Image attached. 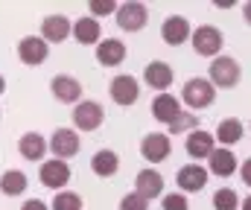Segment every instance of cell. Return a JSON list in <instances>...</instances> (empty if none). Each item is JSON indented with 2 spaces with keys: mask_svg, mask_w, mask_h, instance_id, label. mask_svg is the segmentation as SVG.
<instances>
[{
  "mask_svg": "<svg viewBox=\"0 0 251 210\" xmlns=\"http://www.w3.org/2000/svg\"><path fill=\"white\" fill-rule=\"evenodd\" d=\"M240 73H243V70H240V62H237L234 56H219V59L210 62V68H207V79H210L213 88H219V91H231V88H237Z\"/></svg>",
  "mask_w": 251,
  "mask_h": 210,
  "instance_id": "cell-1",
  "label": "cell"
},
{
  "mask_svg": "<svg viewBox=\"0 0 251 210\" xmlns=\"http://www.w3.org/2000/svg\"><path fill=\"white\" fill-rule=\"evenodd\" d=\"M120 210H149V202L140 199L137 193H126L120 199Z\"/></svg>",
  "mask_w": 251,
  "mask_h": 210,
  "instance_id": "cell-31",
  "label": "cell"
},
{
  "mask_svg": "<svg viewBox=\"0 0 251 210\" xmlns=\"http://www.w3.org/2000/svg\"><path fill=\"white\" fill-rule=\"evenodd\" d=\"M190 35H193V26H190L187 18H181V15H170L161 23V38L170 47H181L184 41H190Z\"/></svg>",
  "mask_w": 251,
  "mask_h": 210,
  "instance_id": "cell-10",
  "label": "cell"
},
{
  "mask_svg": "<svg viewBox=\"0 0 251 210\" xmlns=\"http://www.w3.org/2000/svg\"><path fill=\"white\" fill-rule=\"evenodd\" d=\"M170 152H173L170 135H158V132H152V135H146V138L140 140V155H143L149 163H161V161H167Z\"/></svg>",
  "mask_w": 251,
  "mask_h": 210,
  "instance_id": "cell-13",
  "label": "cell"
},
{
  "mask_svg": "<svg viewBox=\"0 0 251 210\" xmlns=\"http://www.w3.org/2000/svg\"><path fill=\"white\" fill-rule=\"evenodd\" d=\"M181 111H184V108H181V99L173 96V93H158V96L152 99V117H155L158 123H164V126H170Z\"/></svg>",
  "mask_w": 251,
  "mask_h": 210,
  "instance_id": "cell-16",
  "label": "cell"
},
{
  "mask_svg": "<svg viewBox=\"0 0 251 210\" xmlns=\"http://www.w3.org/2000/svg\"><path fill=\"white\" fill-rule=\"evenodd\" d=\"M184 149H187V155L193 158V163H196V161H201V158H210V155H213V149H216V138H213L210 132L196 129V132H190V135H187Z\"/></svg>",
  "mask_w": 251,
  "mask_h": 210,
  "instance_id": "cell-17",
  "label": "cell"
},
{
  "mask_svg": "<svg viewBox=\"0 0 251 210\" xmlns=\"http://www.w3.org/2000/svg\"><path fill=\"white\" fill-rule=\"evenodd\" d=\"M207 178H210V172H207L201 163H187V166L178 169L176 184H178L181 193H199V190L207 187Z\"/></svg>",
  "mask_w": 251,
  "mask_h": 210,
  "instance_id": "cell-11",
  "label": "cell"
},
{
  "mask_svg": "<svg viewBox=\"0 0 251 210\" xmlns=\"http://www.w3.org/2000/svg\"><path fill=\"white\" fill-rule=\"evenodd\" d=\"M21 210H50L44 202H38V199H26L24 205H21Z\"/></svg>",
  "mask_w": 251,
  "mask_h": 210,
  "instance_id": "cell-32",
  "label": "cell"
},
{
  "mask_svg": "<svg viewBox=\"0 0 251 210\" xmlns=\"http://www.w3.org/2000/svg\"><path fill=\"white\" fill-rule=\"evenodd\" d=\"M47 53H50V44H47L41 35H26V38H21V44H18V59H21L24 65H29V68L44 65V62H47Z\"/></svg>",
  "mask_w": 251,
  "mask_h": 210,
  "instance_id": "cell-9",
  "label": "cell"
},
{
  "mask_svg": "<svg viewBox=\"0 0 251 210\" xmlns=\"http://www.w3.org/2000/svg\"><path fill=\"white\" fill-rule=\"evenodd\" d=\"M88 9H91V18H105V15L117 12V3L114 0H91Z\"/></svg>",
  "mask_w": 251,
  "mask_h": 210,
  "instance_id": "cell-30",
  "label": "cell"
},
{
  "mask_svg": "<svg viewBox=\"0 0 251 210\" xmlns=\"http://www.w3.org/2000/svg\"><path fill=\"white\" fill-rule=\"evenodd\" d=\"M134 193L140 199H146V202L149 199H158L164 193V175L158 169H140L137 178H134Z\"/></svg>",
  "mask_w": 251,
  "mask_h": 210,
  "instance_id": "cell-15",
  "label": "cell"
},
{
  "mask_svg": "<svg viewBox=\"0 0 251 210\" xmlns=\"http://www.w3.org/2000/svg\"><path fill=\"white\" fill-rule=\"evenodd\" d=\"M243 15H246V21L251 23V0L249 3H243Z\"/></svg>",
  "mask_w": 251,
  "mask_h": 210,
  "instance_id": "cell-34",
  "label": "cell"
},
{
  "mask_svg": "<svg viewBox=\"0 0 251 210\" xmlns=\"http://www.w3.org/2000/svg\"><path fill=\"white\" fill-rule=\"evenodd\" d=\"M114 18H117V26H120L123 32H140V29L146 26V21H149V9H146L143 3L131 0V3H120V6H117Z\"/></svg>",
  "mask_w": 251,
  "mask_h": 210,
  "instance_id": "cell-5",
  "label": "cell"
},
{
  "mask_svg": "<svg viewBox=\"0 0 251 210\" xmlns=\"http://www.w3.org/2000/svg\"><path fill=\"white\" fill-rule=\"evenodd\" d=\"M240 178H243V184H246V187H251V158L243 163V169H240Z\"/></svg>",
  "mask_w": 251,
  "mask_h": 210,
  "instance_id": "cell-33",
  "label": "cell"
},
{
  "mask_svg": "<svg viewBox=\"0 0 251 210\" xmlns=\"http://www.w3.org/2000/svg\"><path fill=\"white\" fill-rule=\"evenodd\" d=\"M73 38L85 47H97L102 41V26L97 18H79L73 21Z\"/></svg>",
  "mask_w": 251,
  "mask_h": 210,
  "instance_id": "cell-22",
  "label": "cell"
},
{
  "mask_svg": "<svg viewBox=\"0 0 251 210\" xmlns=\"http://www.w3.org/2000/svg\"><path fill=\"white\" fill-rule=\"evenodd\" d=\"M50 93L64 105H76V102H82V82L70 73H59L50 79Z\"/></svg>",
  "mask_w": 251,
  "mask_h": 210,
  "instance_id": "cell-7",
  "label": "cell"
},
{
  "mask_svg": "<svg viewBox=\"0 0 251 210\" xmlns=\"http://www.w3.org/2000/svg\"><path fill=\"white\" fill-rule=\"evenodd\" d=\"M207 172L210 175H219V178H231L237 172V155L225 146L213 149V155L207 158Z\"/></svg>",
  "mask_w": 251,
  "mask_h": 210,
  "instance_id": "cell-18",
  "label": "cell"
},
{
  "mask_svg": "<svg viewBox=\"0 0 251 210\" xmlns=\"http://www.w3.org/2000/svg\"><path fill=\"white\" fill-rule=\"evenodd\" d=\"M213 138L219 140V146H234V143H240L243 140V123L237 120V117H225L222 123H219V129H216V135Z\"/></svg>",
  "mask_w": 251,
  "mask_h": 210,
  "instance_id": "cell-25",
  "label": "cell"
},
{
  "mask_svg": "<svg viewBox=\"0 0 251 210\" xmlns=\"http://www.w3.org/2000/svg\"><path fill=\"white\" fill-rule=\"evenodd\" d=\"M199 129V117L193 114V111H181L173 123H170V135H184V132H196Z\"/></svg>",
  "mask_w": 251,
  "mask_h": 210,
  "instance_id": "cell-27",
  "label": "cell"
},
{
  "mask_svg": "<svg viewBox=\"0 0 251 210\" xmlns=\"http://www.w3.org/2000/svg\"><path fill=\"white\" fill-rule=\"evenodd\" d=\"M143 82L149 88H155L158 93H167V88L173 85V68L167 62H149L143 68Z\"/></svg>",
  "mask_w": 251,
  "mask_h": 210,
  "instance_id": "cell-20",
  "label": "cell"
},
{
  "mask_svg": "<svg viewBox=\"0 0 251 210\" xmlns=\"http://www.w3.org/2000/svg\"><path fill=\"white\" fill-rule=\"evenodd\" d=\"M47 143H50L53 158H59V161H70L73 155H79V135L73 129H56Z\"/></svg>",
  "mask_w": 251,
  "mask_h": 210,
  "instance_id": "cell-12",
  "label": "cell"
},
{
  "mask_svg": "<svg viewBox=\"0 0 251 210\" xmlns=\"http://www.w3.org/2000/svg\"><path fill=\"white\" fill-rule=\"evenodd\" d=\"M102 120H105V111H102L100 102L82 99V102L73 105V126H76L79 132H97V129L102 126Z\"/></svg>",
  "mask_w": 251,
  "mask_h": 210,
  "instance_id": "cell-4",
  "label": "cell"
},
{
  "mask_svg": "<svg viewBox=\"0 0 251 210\" xmlns=\"http://www.w3.org/2000/svg\"><path fill=\"white\" fill-rule=\"evenodd\" d=\"M18 152H21L24 161H44V155L50 152V143L38 132H26L24 138L18 140Z\"/></svg>",
  "mask_w": 251,
  "mask_h": 210,
  "instance_id": "cell-19",
  "label": "cell"
},
{
  "mask_svg": "<svg viewBox=\"0 0 251 210\" xmlns=\"http://www.w3.org/2000/svg\"><path fill=\"white\" fill-rule=\"evenodd\" d=\"M108 93H111V99H114L117 105L128 108V105H134L137 96H140V82H137L134 76H128V73H120V76L111 79Z\"/></svg>",
  "mask_w": 251,
  "mask_h": 210,
  "instance_id": "cell-8",
  "label": "cell"
},
{
  "mask_svg": "<svg viewBox=\"0 0 251 210\" xmlns=\"http://www.w3.org/2000/svg\"><path fill=\"white\" fill-rule=\"evenodd\" d=\"M243 210H251V196H246V199H243Z\"/></svg>",
  "mask_w": 251,
  "mask_h": 210,
  "instance_id": "cell-35",
  "label": "cell"
},
{
  "mask_svg": "<svg viewBox=\"0 0 251 210\" xmlns=\"http://www.w3.org/2000/svg\"><path fill=\"white\" fill-rule=\"evenodd\" d=\"M190 41H193V50H196L199 56L213 59V56H219V50H222V44H225V35H222V29H216V26H210V23H201V26L193 29Z\"/></svg>",
  "mask_w": 251,
  "mask_h": 210,
  "instance_id": "cell-3",
  "label": "cell"
},
{
  "mask_svg": "<svg viewBox=\"0 0 251 210\" xmlns=\"http://www.w3.org/2000/svg\"><path fill=\"white\" fill-rule=\"evenodd\" d=\"M3 91H6V79L0 76V93H3Z\"/></svg>",
  "mask_w": 251,
  "mask_h": 210,
  "instance_id": "cell-36",
  "label": "cell"
},
{
  "mask_svg": "<svg viewBox=\"0 0 251 210\" xmlns=\"http://www.w3.org/2000/svg\"><path fill=\"white\" fill-rule=\"evenodd\" d=\"M70 166H67V161H59V158H50V161H44L41 163V169H38V178H41V184L47 187V190H56V193H62L64 187H67V181H70Z\"/></svg>",
  "mask_w": 251,
  "mask_h": 210,
  "instance_id": "cell-6",
  "label": "cell"
},
{
  "mask_svg": "<svg viewBox=\"0 0 251 210\" xmlns=\"http://www.w3.org/2000/svg\"><path fill=\"white\" fill-rule=\"evenodd\" d=\"M91 169H94V175H100V178H111V175H117V169H120V158H117V152H111V149H100V152L91 158Z\"/></svg>",
  "mask_w": 251,
  "mask_h": 210,
  "instance_id": "cell-23",
  "label": "cell"
},
{
  "mask_svg": "<svg viewBox=\"0 0 251 210\" xmlns=\"http://www.w3.org/2000/svg\"><path fill=\"white\" fill-rule=\"evenodd\" d=\"M161 208L164 210H190V202L184 193H167L161 199Z\"/></svg>",
  "mask_w": 251,
  "mask_h": 210,
  "instance_id": "cell-29",
  "label": "cell"
},
{
  "mask_svg": "<svg viewBox=\"0 0 251 210\" xmlns=\"http://www.w3.org/2000/svg\"><path fill=\"white\" fill-rule=\"evenodd\" d=\"M50 210H82V196L70 193V190H62V193H56Z\"/></svg>",
  "mask_w": 251,
  "mask_h": 210,
  "instance_id": "cell-28",
  "label": "cell"
},
{
  "mask_svg": "<svg viewBox=\"0 0 251 210\" xmlns=\"http://www.w3.org/2000/svg\"><path fill=\"white\" fill-rule=\"evenodd\" d=\"M249 129H251V123H249Z\"/></svg>",
  "mask_w": 251,
  "mask_h": 210,
  "instance_id": "cell-37",
  "label": "cell"
},
{
  "mask_svg": "<svg viewBox=\"0 0 251 210\" xmlns=\"http://www.w3.org/2000/svg\"><path fill=\"white\" fill-rule=\"evenodd\" d=\"M126 59V44L120 38H102L97 44V62L102 68H117Z\"/></svg>",
  "mask_w": 251,
  "mask_h": 210,
  "instance_id": "cell-21",
  "label": "cell"
},
{
  "mask_svg": "<svg viewBox=\"0 0 251 210\" xmlns=\"http://www.w3.org/2000/svg\"><path fill=\"white\" fill-rule=\"evenodd\" d=\"M26 184H29V181H26V175H24L21 169H6V172L0 175V193L9 196V199H12V196H24V193H26Z\"/></svg>",
  "mask_w": 251,
  "mask_h": 210,
  "instance_id": "cell-24",
  "label": "cell"
},
{
  "mask_svg": "<svg viewBox=\"0 0 251 210\" xmlns=\"http://www.w3.org/2000/svg\"><path fill=\"white\" fill-rule=\"evenodd\" d=\"M73 35V23L64 18V15H47L41 21V38L47 44H62L64 38Z\"/></svg>",
  "mask_w": 251,
  "mask_h": 210,
  "instance_id": "cell-14",
  "label": "cell"
},
{
  "mask_svg": "<svg viewBox=\"0 0 251 210\" xmlns=\"http://www.w3.org/2000/svg\"><path fill=\"white\" fill-rule=\"evenodd\" d=\"M213 96H216V88L210 85V79H201V76L187 79L184 88H181V102L193 108V114L207 108V105H213Z\"/></svg>",
  "mask_w": 251,
  "mask_h": 210,
  "instance_id": "cell-2",
  "label": "cell"
},
{
  "mask_svg": "<svg viewBox=\"0 0 251 210\" xmlns=\"http://www.w3.org/2000/svg\"><path fill=\"white\" fill-rule=\"evenodd\" d=\"M213 210H240V196L231 187H222L213 193Z\"/></svg>",
  "mask_w": 251,
  "mask_h": 210,
  "instance_id": "cell-26",
  "label": "cell"
}]
</instances>
